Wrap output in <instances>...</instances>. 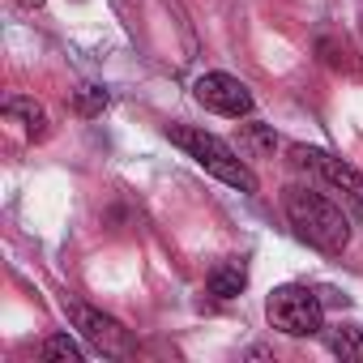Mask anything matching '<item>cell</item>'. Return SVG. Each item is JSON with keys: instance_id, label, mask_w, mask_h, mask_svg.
<instances>
[{"instance_id": "obj_1", "label": "cell", "mask_w": 363, "mask_h": 363, "mask_svg": "<svg viewBox=\"0 0 363 363\" xmlns=\"http://www.w3.org/2000/svg\"><path fill=\"white\" fill-rule=\"evenodd\" d=\"M282 210H286L295 235H299L308 248L337 257V252L350 244V218H346L329 197H320V193H312V189H303V184H291V189L282 193Z\"/></svg>"}, {"instance_id": "obj_2", "label": "cell", "mask_w": 363, "mask_h": 363, "mask_svg": "<svg viewBox=\"0 0 363 363\" xmlns=\"http://www.w3.org/2000/svg\"><path fill=\"white\" fill-rule=\"evenodd\" d=\"M167 141L179 145L197 167H206L214 179H223V184H231V189H240V193H257L252 167H248L223 137H214V133H206V128H193V124H171V128H167Z\"/></svg>"}, {"instance_id": "obj_3", "label": "cell", "mask_w": 363, "mask_h": 363, "mask_svg": "<svg viewBox=\"0 0 363 363\" xmlns=\"http://www.w3.org/2000/svg\"><path fill=\"white\" fill-rule=\"evenodd\" d=\"M265 316L286 337H312L325 329V308L308 286H278L265 303Z\"/></svg>"}, {"instance_id": "obj_4", "label": "cell", "mask_w": 363, "mask_h": 363, "mask_svg": "<svg viewBox=\"0 0 363 363\" xmlns=\"http://www.w3.org/2000/svg\"><path fill=\"white\" fill-rule=\"evenodd\" d=\"M291 162L316 171L329 189H337V193L363 214V171H359V167H350V162H342V158H333L329 150H316V145H291Z\"/></svg>"}, {"instance_id": "obj_5", "label": "cell", "mask_w": 363, "mask_h": 363, "mask_svg": "<svg viewBox=\"0 0 363 363\" xmlns=\"http://www.w3.org/2000/svg\"><path fill=\"white\" fill-rule=\"evenodd\" d=\"M193 94L214 116H227V120H248L252 116V90L231 73H201L193 82Z\"/></svg>"}, {"instance_id": "obj_6", "label": "cell", "mask_w": 363, "mask_h": 363, "mask_svg": "<svg viewBox=\"0 0 363 363\" xmlns=\"http://www.w3.org/2000/svg\"><path fill=\"white\" fill-rule=\"evenodd\" d=\"M69 316H73V325L82 329V337L99 350V354H128V329L116 320V316H107V312H99V308H86V303H69Z\"/></svg>"}, {"instance_id": "obj_7", "label": "cell", "mask_w": 363, "mask_h": 363, "mask_svg": "<svg viewBox=\"0 0 363 363\" xmlns=\"http://www.w3.org/2000/svg\"><path fill=\"white\" fill-rule=\"evenodd\" d=\"M206 286H210V295H214V299H235V295L248 286V269H244L240 261H223V265H214V269H210Z\"/></svg>"}, {"instance_id": "obj_8", "label": "cell", "mask_w": 363, "mask_h": 363, "mask_svg": "<svg viewBox=\"0 0 363 363\" xmlns=\"http://www.w3.org/2000/svg\"><path fill=\"white\" fill-rule=\"evenodd\" d=\"M5 116H9V120H22V128H26L30 137H48V111H43L35 99H22V94L5 99Z\"/></svg>"}, {"instance_id": "obj_9", "label": "cell", "mask_w": 363, "mask_h": 363, "mask_svg": "<svg viewBox=\"0 0 363 363\" xmlns=\"http://www.w3.org/2000/svg\"><path fill=\"white\" fill-rule=\"evenodd\" d=\"M325 346H329L337 359H346V363H363V329H354V325H333V329H325Z\"/></svg>"}, {"instance_id": "obj_10", "label": "cell", "mask_w": 363, "mask_h": 363, "mask_svg": "<svg viewBox=\"0 0 363 363\" xmlns=\"http://www.w3.org/2000/svg\"><path fill=\"white\" fill-rule=\"evenodd\" d=\"M43 359H60V363H82L86 359V350L69 337V333H52L48 342H43Z\"/></svg>"}, {"instance_id": "obj_11", "label": "cell", "mask_w": 363, "mask_h": 363, "mask_svg": "<svg viewBox=\"0 0 363 363\" xmlns=\"http://www.w3.org/2000/svg\"><path fill=\"white\" fill-rule=\"evenodd\" d=\"M240 145L248 150V154H269L274 150V133L265 128V124H240Z\"/></svg>"}, {"instance_id": "obj_12", "label": "cell", "mask_w": 363, "mask_h": 363, "mask_svg": "<svg viewBox=\"0 0 363 363\" xmlns=\"http://www.w3.org/2000/svg\"><path fill=\"white\" fill-rule=\"evenodd\" d=\"M103 107H107V90L103 86H82L77 90V111L82 116H99Z\"/></svg>"}, {"instance_id": "obj_13", "label": "cell", "mask_w": 363, "mask_h": 363, "mask_svg": "<svg viewBox=\"0 0 363 363\" xmlns=\"http://www.w3.org/2000/svg\"><path fill=\"white\" fill-rule=\"evenodd\" d=\"M22 9H43V0H18Z\"/></svg>"}]
</instances>
